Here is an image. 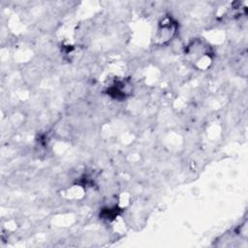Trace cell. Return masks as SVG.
<instances>
[{"label": "cell", "instance_id": "1", "mask_svg": "<svg viewBox=\"0 0 248 248\" xmlns=\"http://www.w3.org/2000/svg\"><path fill=\"white\" fill-rule=\"evenodd\" d=\"M177 29H178V24L173 17L170 16L163 17L159 21L156 29V34H155L156 44L159 46H162L170 42L176 35Z\"/></svg>", "mask_w": 248, "mask_h": 248}]
</instances>
